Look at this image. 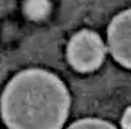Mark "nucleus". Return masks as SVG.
Masks as SVG:
<instances>
[{
	"label": "nucleus",
	"mask_w": 131,
	"mask_h": 129,
	"mask_svg": "<svg viewBox=\"0 0 131 129\" xmlns=\"http://www.w3.org/2000/svg\"><path fill=\"white\" fill-rule=\"evenodd\" d=\"M107 39L113 59L131 69V9L121 12L112 20Z\"/></svg>",
	"instance_id": "nucleus-3"
},
{
	"label": "nucleus",
	"mask_w": 131,
	"mask_h": 129,
	"mask_svg": "<svg viewBox=\"0 0 131 129\" xmlns=\"http://www.w3.org/2000/svg\"><path fill=\"white\" fill-rule=\"evenodd\" d=\"M66 129H116L112 123L100 119H81Z\"/></svg>",
	"instance_id": "nucleus-5"
},
{
	"label": "nucleus",
	"mask_w": 131,
	"mask_h": 129,
	"mask_svg": "<svg viewBox=\"0 0 131 129\" xmlns=\"http://www.w3.org/2000/svg\"><path fill=\"white\" fill-rule=\"evenodd\" d=\"M0 111L9 129H62L69 111V93L54 74L26 69L8 83Z\"/></svg>",
	"instance_id": "nucleus-1"
},
{
	"label": "nucleus",
	"mask_w": 131,
	"mask_h": 129,
	"mask_svg": "<svg viewBox=\"0 0 131 129\" xmlns=\"http://www.w3.org/2000/svg\"><path fill=\"white\" fill-rule=\"evenodd\" d=\"M121 125L124 129H131V107H128L122 116V120H121Z\"/></svg>",
	"instance_id": "nucleus-6"
},
{
	"label": "nucleus",
	"mask_w": 131,
	"mask_h": 129,
	"mask_svg": "<svg viewBox=\"0 0 131 129\" xmlns=\"http://www.w3.org/2000/svg\"><path fill=\"white\" fill-rule=\"evenodd\" d=\"M105 56V47L98 33L92 30H80L66 47L69 64L79 72H92L98 69Z\"/></svg>",
	"instance_id": "nucleus-2"
},
{
	"label": "nucleus",
	"mask_w": 131,
	"mask_h": 129,
	"mask_svg": "<svg viewBox=\"0 0 131 129\" xmlns=\"http://www.w3.org/2000/svg\"><path fill=\"white\" fill-rule=\"evenodd\" d=\"M51 11L50 0H26L24 2V14L30 20H44Z\"/></svg>",
	"instance_id": "nucleus-4"
}]
</instances>
